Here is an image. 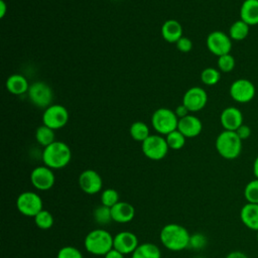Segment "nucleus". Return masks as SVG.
<instances>
[{
	"label": "nucleus",
	"mask_w": 258,
	"mask_h": 258,
	"mask_svg": "<svg viewBox=\"0 0 258 258\" xmlns=\"http://www.w3.org/2000/svg\"><path fill=\"white\" fill-rule=\"evenodd\" d=\"M203 124L202 121L194 116V115H187L183 118L178 119L177 124V130L182 133L186 138H194L202 132Z\"/></svg>",
	"instance_id": "f3484780"
},
{
	"label": "nucleus",
	"mask_w": 258,
	"mask_h": 258,
	"mask_svg": "<svg viewBox=\"0 0 258 258\" xmlns=\"http://www.w3.org/2000/svg\"><path fill=\"white\" fill-rule=\"evenodd\" d=\"M221 80V72L215 68H206L201 73V81L207 86H215Z\"/></svg>",
	"instance_id": "bb28decb"
},
{
	"label": "nucleus",
	"mask_w": 258,
	"mask_h": 258,
	"mask_svg": "<svg viewBox=\"0 0 258 258\" xmlns=\"http://www.w3.org/2000/svg\"><path fill=\"white\" fill-rule=\"evenodd\" d=\"M256 233H257V234H256V239H257V242H258V231H257Z\"/></svg>",
	"instance_id": "37998d69"
},
{
	"label": "nucleus",
	"mask_w": 258,
	"mask_h": 258,
	"mask_svg": "<svg viewBox=\"0 0 258 258\" xmlns=\"http://www.w3.org/2000/svg\"><path fill=\"white\" fill-rule=\"evenodd\" d=\"M225 258H248V256L242 251L235 250V251H232V252L228 253Z\"/></svg>",
	"instance_id": "ea45409f"
},
{
	"label": "nucleus",
	"mask_w": 258,
	"mask_h": 258,
	"mask_svg": "<svg viewBox=\"0 0 258 258\" xmlns=\"http://www.w3.org/2000/svg\"><path fill=\"white\" fill-rule=\"evenodd\" d=\"M244 198L247 203L258 204V178L250 180L244 187Z\"/></svg>",
	"instance_id": "7c9ffc66"
},
{
	"label": "nucleus",
	"mask_w": 258,
	"mask_h": 258,
	"mask_svg": "<svg viewBox=\"0 0 258 258\" xmlns=\"http://www.w3.org/2000/svg\"><path fill=\"white\" fill-rule=\"evenodd\" d=\"M16 208L23 216L34 218L43 210L42 199L36 192L23 191L16 199Z\"/></svg>",
	"instance_id": "0eeeda50"
},
{
	"label": "nucleus",
	"mask_w": 258,
	"mask_h": 258,
	"mask_svg": "<svg viewBox=\"0 0 258 258\" xmlns=\"http://www.w3.org/2000/svg\"><path fill=\"white\" fill-rule=\"evenodd\" d=\"M119 200V194L114 188H106L101 194V205H104L106 207L112 208L115 206Z\"/></svg>",
	"instance_id": "2f4dec72"
},
{
	"label": "nucleus",
	"mask_w": 258,
	"mask_h": 258,
	"mask_svg": "<svg viewBox=\"0 0 258 258\" xmlns=\"http://www.w3.org/2000/svg\"><path fill=\"white\" fill-rule=\"evenodd\" d=\"M250 26L245 23L243 20L239 19L232 23V25L229 28V36L232 40L241 41L244 40L248 34H249Z\"/></svg>",
	"instance_id": "b1692460"
},
{
	"label": "nucleus",
	"mask_w": 258,
	"mask_h": 258,
	"mask_svg": "<svg viewBox=\"0 0 258 258\" xmlns=\"http://www.w3.org/2000/svg\"><path fill=\"white\" fill-rule=\"evenodd\" d=\"M69 121V112L67 108L62 105H50L42 114V123L43 125L57 130L67 125Z\"/></svg>",
	"instance_id": "9d476101"
},
{
	"label": "nucleus",
	"mask_w": 258,
	"mask_h": 258,
	"mask_svg": "<svg viewBox=\"0 0 258 258\" xmlns=\"http://www.w3.org/2000/svg\"><path fill=\"white\" fill-rule=\"evenodd\" d=\"M188 112H189V111L187 110V108H186L183 104L178 105V106L175 108V110H174V113H175V115L177 116L178 119L187 116V115H188Z\"/></svg>",
	"instance_id": "4c0bfd02"
},
{
	"label": "nucleus",
	"mask_w": 258,
	"mask_h": 258,
	"mask_svg": "<svg viewBox=\"0 0 258 258\" xmlns=\"http://www.w3.org/2000/svg\"><path fill=\"white\" fill-rule=\"evenodd\" d=\"M198 258H203V257H198Z\"/></svg>",
	"instance_id": "c03bdc74"
},
{
	"label": "nucleus",
	"mask_w": 258,
	"mask_h": 258,
	"mask_svg": "<svg viewBox=\"0 0 258 258\" xmlns=\"http://www.w3.org/2000/svg\"><path fill=\"white\" fill-rule=\"evenodd\" d=\"M29 86L26 78L19 74L11 75L6 81V89L9 93L16 96L27 93Z\"/></svg>",
	"instance_id": "4be33fe9"
},
{
	"label": "nucleus",
	"mask_w": 258,
	"mask_h": 258,
	"mask_svg": "<svg viewBox=\"0 0 258 258\" xmlns=\"http://www.w3.org/2000/svg\"><path fill=\"white\" fill-rule=\"evenodd\" d=\"M30 182L38 190H48L53 186L55 176L51 168L46 165H40L32 169L30 173Z\"/></svg>",
	"instance_id": "f8f14e48"
},
{
	"label": "nucleus",
	"mask_w": 258,
	"mask_h": 258,
	"mask_svg": "<svg viewBox=\"0 0 258 258\" xmlns=\"http://www.w3.org/2000/svg\"><path fill=\"white\" fill-rule=\"evenodd\" d=\"M94 220L99 225H107L112 220V214H111V208L106 207L104 205H101L97 207L93 212Z\"/></svg>",
	"instance_id": "cd10ccee"
},
{
	"label": "nucleus",
	"mask_w": 258,
	"mask_h": 258,
	"mask_svg": "<svg viewBox=\"0 0 258 258\" xmlns=\"http://www.w3.org/2000/svg\"><path fill=\"white\" fill-rule=\"evenodd\" d=\"M206 44L210 52L217 55L218 57L230 53L232 49V39L230 38L229 34H226L220 30L212 31L207 36Z\"/></svg>",
	"instance_id": "9b49d317"
},
{
	"label": "nucleus",
	"mask_w": 258,
	"mask_h": 258,
	"mask_svg": "<svg viewBox=\"0 0 258 258\" xmlns=\"http://www.w3.org/2000/svg\"><path fill=\"white\" fill-rule=\"evenodd\" d=\"M240 219L246 228L257 232L258 231V204L246 203L240 210Z\"/></svg>",
	"instance_id": "6ab92c4d"
},
{
	"label": "nucleus",
	"mask_w": 258,
	"mask_h": 258,
	"mask_svg": "<svg viewBox=\"0 0 258 258\" xmlns=\"http://www.w3.org/2000/svg\"><path fill=\"white\" fill-rule=\"evenodd\" d=\"M129 133L132 139L140 142H143L150 135L148 126L141 121H136L132 123L129 129Z\"/></svg>",
	"instance_id": "a878e982"
},
{
	"label": "nucleus",
	"mask_w": 258,
	"mask_h": 258,
	"mask_svg": "<svg viewBox=\"0 0 258 258\" xmlns=\"http://www.w3.org/2000/svg\"><path fill=\"white\" fill-rule=\"evenodd\" d=\"M240 19L249 26L258 25V0H244L240 7Z\"/></svg>",
	"instance_id": "aec40b11"
},
{
	"label": "nucleus",
	"mask_w": 258,
	"mask_h": 258,
	"mask_svg": "<svg viewBox=\"0 0 258 258\" xmlns=\"http://www.w3.org/2000/svg\"><path fill=\"white\" fill-rule=\"evenodd\" d=\"M7 9H8V7H7V4L5 3V1L0 0V17L1 18H3L5 16V14L7 12Z\"/></svg>",
	"instance_id": "a19ab883"
},
{
	"label": "nucleus",
	"mask_w": 258,
	"mask_h": 258,
	"mask_svg": "<svg viewBox=\"0 0 258 258\" xmlns=\"http://www.w3.org/2000/svg\"><path fill=\"white\" fill-rule=\"evenodd\" d=\"M131 258H161V251L155 244L146 242L138 245Z\"/></svg>",
	"instance_id": "5701e85b"
},
{
	"label": "nucleus",
	"mask_w": 258,
	"mask_h": 258,
	"mask_svg": "<svg viewBox=\"0 0 258 258\" xmlns=\"http://www.w3.org/2000/svg\"><path fill=\"white\" fill-rule=\"evenodd\" d=\"M161 35L167 42L175 43L182 37V27L177 20H166L161 26Z\"/></svg>",
	"instance_id": "412c9836"
},
{
	"label": "nucleus",
	"mask_w": 258,
	"mask_h": 258,
	"mask_svg": "<svg viewBox=\"0 0 258 258\" xmlns=\"http://www.w3.org/2000/svg\"><path fill=\"white\" fill-rule=\"evenodd\" d=\"M208 102L207 92L201 87H192L188 89L183 97L182 104L189 112H199L205 108Z\"/></svg>",
	"instance_id": "ddd939ff"
},
{
	"label": "nucleus",
	"mask_w": 258,
	"mask_h": 258,
	"mask_svg": "<svg viewBox=\"0 0 258 258\" xmlns=\"http://www.w3.org/2000/svg\"><path fill=\"white\" fill-rule=\"evenodd\" d=\"M220 122L224 130L236 131L244 123L243 114L237 107H227L220 115Z\"/></svg>",
	"instance_id": "dca6fc26"
},
{
	"label": "nucleus",
	"mask_w": 258,
	"mask_h": 258,
	"mask_svg": "<svg viewBox=\"0 0 258 258\" xmlns=\"http://www.w3.org/2000/svg\"><path fill=\"white\" fill-rule=\"evenodd\" d=\"M253 173L255 178H258V156L255 158L253 162Z\"/></svg>",
	"instance_id": "79ce46f5"
},
{
	"label": "nucleus",
	"mask_w": 258,
	"mask_h": 258,
	"mask_svg": "<svg viewBox=\"0 0 258 258\" xmlns=\"http://www.w3.org/2000/svg\"><path fill=\"white\" fill-rule=\"evenodd\" d=\"M242 140L235 131H222L215 142L217 152L225 159L232 160L239 157L242 152Z\"/></svg>",
	"instance_id": "20e7f679"
},
{
	"label": "nucleus",
	"mask_w": 258,
	"mask_h": 258,
	"mask_svg": "<svg viewBox=\"0 0 258 258\" xmlns=\"http://www.w3.org/2000/svg\"><path fill=\"white\" fill-rule=\"evenodd\" d=\"M175 45H176V48L181 51V52H188L191 50L192 48V42L189 38L187 37H180L176 42H175Z\"/></svg>",
	"instance_id": "c9c22d12"
},
{
	"label": "nucleus",
	"mask_w": 258,
	"mask_h": 258,
	"mask_svg": "<svg viewBox=\"0 0 258 258\" xmlns=\"http://www.w3.org/2000/svg\"><path fill=\"white\" fill-rule=\"evenodd\" d=\"M72 159V150L69 145L62 141H54L44 147L42 151V161L44 165L51 169H60L66 167Z\"/></svg>",
	"instance_id": "f03ea898"
},
{
	"label": "nucleus",
	"mask_w": 258,
	"mask_h": 258,
	"mask_svg": "<svg viewBox=\"0 0 258 258\" xmlns=\"http://www.w3.org/2000/svg\"><path fill=\"white\" fill-rule=\"evenodd\" d=\"M231 98L240 104H246L251 102L256 94L254 84L247 79H238L234 81L229 89Z\"/></svg>",
	"instance_id": "1a4fd4ad"
},
{
	"label": "nucleus",
	"mask_w": 258,
	"mask_h": 258,
	"mask_svg": "<svg viewBox=\"0 0 258 258\" xmlns=\"http://www.w3.org/2000/svg\"><path fill=\"white\" fill-rule=\"evenodd\" d=\"M237 134H238V136L241 138V140L243 141V140H246V139H248L249 137H250V135H251V133H252V131H251V128L248 126V125H246V124H242L236 131H235Z\"/></svg>",
	"instance_id": "e433bc0d"
},
{
	"label": "nucleus",
	"mask_w": 258,
	"mask_h": 258,
	"mask_svg": "<svg viewBox=\"0 0 258 258\" xmlns=\"http://www.w3.org/2000/svg\"><path fill=\"white\" fill-rule=\"evenodd\" d=\"M35 139L39 145L46 147L55 141L54 130L42 124L35 131Z\"/></svg>",
	"instance_id": "393cba45"
},
{
	"label": "nucleus",
	"mask_w": 258,
	"mask_h": 258,
	"mask_svg": "<svg viewBox=\"0 0 258 258\" xmlns=\"http://www.w3.org/2000/svg\"><path fill=\"white\" fill-rule=\"evenodd\" d=\"M151 124L160 135H167L177 129L178 118L174 111L168 108H159L151 116Z\"/></svg>",
	"instance_id": "39448f33"
},
{
	"label": "nucleus",
	"mask_w": 258,
	"mask_h": 258,
	"mask_svg": "<svg viewBox=\"0 0 258 258\" xmlns=\"http://www.w3.org/2000/svg\"><path fill=\"white\" fill-rule=\"evenodd\" d=\"M206 245H207V238L204 234L195 233L194 235H190L188 247H190L195 250H201V249L205 248Z\"/></svg>",
	"instance_id": "f704fd0d"
},
{
	"label": "nucleus",
	"mask_w": 258,
	"mask_h": 258,
	"mask_svg": "<svg viewBox=\"0 0 258 258\" xmlns=\"http://www.w3.org/2000/svg\"><path fill=\"white\" fill-rule=\"evenodd\" d=\"M138 245V238L132 232L122 231L114 236L113 248L124 255L132 254Z\"/></svg>",
	"instance_id": "2eb2a0df"
},
{
	"label": "nucleus",
	"mask_w": 258,
	"mask_h": 258,
	"mask_svg": "<svg viewBox=\"0 0 258 258\" xmlns=\"http://www.w3.org/2000/svg\"><path fill=\"white\" fill-rule=\"evenodd\" d=\"M114 237L105 229H95L89 232L84 240L85 249L97 256H105L113 249Z\"/></svg>",
	"instance_id": "7ed1b4c3"
},
{
	"label": "nucleus",
	"mask_w": 258,
	"mask_h": 258,
	"mask_svg": "<svg viewBox=\"0 0 258 258\" xmlns=\"http://www.w3.org/2000/svg\"><path fill=\"white\" fill-rule=\"evenodd\" d=\"M185 139H186V137L182 133H180L177 129L170 132L165 137L168 147L173 150L181 149L185 144Z\"/></svg>",
	"instance_id": "c85d7f7f"
},
{
	"label": "nucleus",
	"mask_w": 258,
	"mask_h": 258,
	"mask_svg": "<svg viewBox=\"0 0 258 258\" xmlns=\"http://www.w3.org/2000/svg\"><path fill=\"white\" fill-rule=\"evenodd\" d=\"M190 235L188 231L178 224L165 225L159 234L162 245L170 251H181L188 247Z\"/></svg>",
	"instance_id": "f257e3e1"
},
{
	"label": "nucleus",
	"mask_w": 258,
	"mask_h": 258,
	"mask_svg": "<svg viewBox=\"0 0 258 258\" xmlns=\"http://www.w3.org/2000/svg\"><path fill=\"white\" fill-rule=\"evenodd\" d=\"M141 149L143 154L151 160H160L164 158L168 152V145L161 135H149L143 142H141Z\"/></svg>",
	"instance_id": "423d86ee"
},
{
	"label": "nucleus",
	"mask_w": 258,
	"mask_h": 258,
	"mask_svg": "<svg viewBox=\"0 0 258 258\" xmlns=\"http://www.w3.org/2000/svg\"><path fill=\"white\" fill-rule=\"evenodd\" d=\"M218 70L222 73H230L234 70L236 61L231 53H227L218 57Z\"/></svg>",
	"instance_id": "473e14b6"
},
{
	"label": "nucleus",
	"mask_w": 258,
	"mask_h": 258,
	"mask_svg": "<svg viewBox=\"0 0 258 258\" xmlns=\"http://www.w3.org/2000/svg\"><path fill=\"white\" fill-rule=\"evenodd\" d=\"M34 223L37 228L41 230H47L50 229L53 225V217L48 211L42 210L34 217Z\"/></svg>",
	"instance_id": "c756f323"
},
{
	"label": "nucleus",
	"mask_w": 258,
	"mask_h": 258,
	"mask_svg": "<svg viewBox=\"0 0 258 258\" xmlns=\"http://www.w3.org/2000/svg\"><path fill=\"white\" fill-rule=\"evenodd\" d=\"M80 188L88 195H95L101 191L103 180L101 175L94 169H86L79 176Z\"/></svg>",
	"instance_id": "4468645a"
},
{
	"label": "nucleus",
	"mask_w": 258,
	"mask_h": 258,
	"mask_svg": "<svg viewBox=\"0 0 258 258\" xmlns=\"http://www.w3.org/2000/svg\"><path fill=\"white\" fill-rule=\"evenodd\" d=\"M56 258H83V254L74 246H64L58 250Z\"/></svg>",
	"instance_id": "72a5a7b5"
},
{
	"label": "nucleus",
	"mask_w": 258,
	"mask_h": 258,
	"mask_svg": "<svg viewBox=\"0 0 258 258\" xmlns=\"http://www.w3.org/2000/svg\"><path fill=\"white\" fill-rule=\"evenodd\" d=\"M111 214L113 221L120 224H125L133 220L135 216V209L131 204L120 201L111 208Z\"/></svg>",
	"instance_id": "a211bd4d"
},
{
	"label": "nucleus",
	"mask_w": 258,
	"mask_h": 258,
	"mask_svg": "<svg viewBox=\"0 0 258 258\" xmlns=\"http://www.w3.org/2000/svg\"><path fill=\"white\" fill-rule=\"evenodd\" d=\"M30 102L38 107L46 109L51 105L53 99V92L51 88L44 82H34L29 86L27 92Z\"/></svg>",
	"instance_id": "6e6552de"
},
{
	"label": "nucleus",
	"mask_w": 258,
	"mask_h": 258,
	"mask_svg": "<svg viewBox=\"0 0 258 258\" xmlns=\"http://www.w3.org/2000/svg\"><path fill=\"white\" fill-rule=\"evenodd\" d=\"M104 258H124V254L113 248L104 256Z\"/></svg>",
	"instance_id": "58836bf2"
}]
</instances>
